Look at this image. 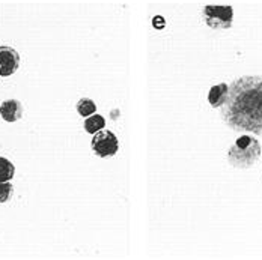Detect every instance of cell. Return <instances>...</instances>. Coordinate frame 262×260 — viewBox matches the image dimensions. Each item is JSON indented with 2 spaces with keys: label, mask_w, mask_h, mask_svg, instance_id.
<instances>
[{
  "label": "cell",
  "mask_w": 262,
  "mask_h": 260,
  "mask_svg": "<svg viewBox=\"0 0 262 260\" xmlns=\"http://www.w3.org/2000/svg\"><path fill=\"white\" fill-rule=\"evenodd\" d=\"M0 116L6 122H17L23 116V104L17 100H6L0 105Z\"/></svg>",
  "instance_id": "cell-6"
},
{
  "label": "cell",
  "mask_w": 262,
  "mask_h": 260,
  "mask_svg": "<svg viewBox=\"0 0 262 260\" xmlns=\"http://www.w3.org/2000/svg\"><path fill=\"white\" fill-rule=\"evenodd\" d=\"M92 145V151L101 158H107V156H113L118 149H119V141L118 137L108 130L98 131L97 134H94V138L91 141Z\"/></svg>",
  "instance_id": "cell-4"
},
{
  "label": "cell",
  "mask_w": 262,
  "mask_h": 260,
  "mask_svg": "<svg viewBox=\"0 0 262 260\" xmlns=\"http://www.w3.org/2000/svg\"><path fill=\"white\" fill-rule=\"evenodd\" d=\"M14 175H15L14 164L9 159L0 156V182H9L14 178Z\"/></svg>",
  "instance_id": "cell-9"
},
{
  "label": "cell",
  "mask_w": 262,
  "mask_h": 260,
  "mask_svg": "<svg viewBox=\"0 0 262 260\" xmlns=\"http://www.w3.org/2000/svg\"><path fill=\"white\" fill-rule=\"evenodd\" d=\"M228 93H229V86L226 83H219L211 87L210 93H208V103L214 108L222 107L228 98Z\"/></svg>",
  "instance_id": "cell-7"
},
{
  "label": "cell",
  "mask_w": 262,
  "mask_h": 260,
  "mask_svg": "<svg viewBox=\"0 0 262 260\" xmlns=\"http://www.w3.org/2000/svg\"><path fill=\"white\" fill-rule=\"evenodd\" d=\"M14 194V186L11 182H0V203H6L11 200Z\"/></svg>",
  "instance_id": "cell-11"
},
{
  "label": "cell",
  "mask_w": 262,
  "mask_h": 260,
  "mask_svg": "<svg viewBox=\"0 0 262 260\" xmlns=\"http://www.w3.org/2000/svg\"><path fill=\"white\" fill-rule=\"evenodd\" d=\"M207 26L215 30H226L234 25V8L225 5H208L202 11Z\"/></svg>",
  "instance_id": "cell-3"
},
{
  "label": "cell",
  "mask_w": 262,
  "mask_h": 260,
  "mask_svg": "<svg viewBox=\"0 0 262 260\" xmlns=\"http://www.w3.org/2000/svg\"><path fill=\"white\" fill-rule=\"evenodd\" d=\"M20 66V54L9 45L0 47V76L9 77L15 74Z\"/></svg>",
  "instance_id": "cell-5"
},
{
  "label": "cell",
  "mask_w": 262,
  "mask_h": 260,
  "mask_svg": "<svg viewBox=\"0 0 262 260\" xmlns=\"http://www.w3.org/2000/svg\"><path fill=\"white\" fill-rule=\"evenodd\" d=\"M76 108H77V113L81 117H89V116L95 114L97 105L91 98H81L76 105Z\"/></svg>",
  "instance_id": "cell-10"
},
{
  "label": "cell",
  "mask_w": 262,
  "mask_h": 260,
  "mask_svg": "<svg viewBox=\"0 0 262 260\" xmlns=\"http://www.w3.org/2000/svg\"><path fill=\"white\" fill-rule=\"evenodd\" d=\"M105 119L101 114H92L84 119V130L89 134H97L98 131L104 130Z\"/></svg>",
  "instance_id": "cell-8"
},
{
  "label": "cell",
  "mask_w": 262,
  "mask_h": 260,
  "mask_svg": "<svg viewBox=\"0 0 262 260\" xmlns=\"http://www.w3.org/2000/svg\"><path fill=\"white\" fill-rule=\"evenodd\" d=\"M262 148L259 141L249 134L239 135L234 146L228 152V161L236 169L252 167L261 156Z\"/></svg>",
  "instance_id": "cell-2"
},
{
  "label": "cell",
  "mask_w": 262,
  "mask_h": 260,
  "mask_svg": "<svg viewBox=\"0 0 262 260\" xmlns=\"http://www.w3.org/2000/svg\"><path fill=\"white\" fill-rule=\"evenodd\" d=\"M222 119L234 131L262 135V77L246 76L232 81L222 105Z\"/></svg>",
  "instance_id": "cell-1"
}]
</instances>
